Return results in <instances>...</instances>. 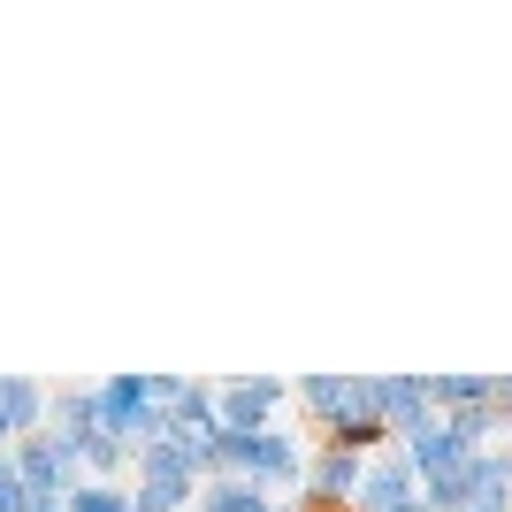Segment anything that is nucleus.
<instances>
[{
    "instance_id": "obj_1",
    "label": "nucleus",
    "mask_w": 512,
    "mask_h": 512,
    "mask_svg": "<svg viewBox=\"0 0 512 512\" xmlns=\"http://www.w3.org/2000/svg\"><path fill=\"white\" fill-rule=\"evenodd\" d=\"M360 490H367V512H421V505H413V474H406V467L367 474Z\"/></svg>"
},
{
    "instance_id": "obj_2",
    "label": "nucleus",
    "mask_w": 512,
    "mask_h": 512,
    "mask_svg": "<svg viewBox=\"0 0 512 512\" xmlns=\"http://www.w3.org/2000/svg\"><path fill=\"white\" fill-rule=\"evenodd\" d=\"M321 482H329V497L360 490V459H352V451H329V459H321Z\"/></svg>"
},
{
    "instance_id": "obj_3",
    "label": "nucleus",
    "mask_w": 512,
    "mask_h": 512,
    "mask_svg": "<svg viewBox=\"0 0 512 512\" xmlns=\"http://www.w3.org/2000/svg\"><path fill=\"white\" fill-rule=\"evenodd\" d=\"M482 512H505V505H482Z\"/></svg>"
}]
</instances>
